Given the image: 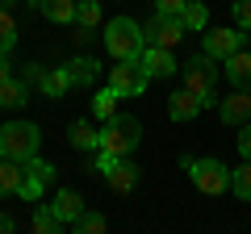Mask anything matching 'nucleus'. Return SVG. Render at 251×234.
Wrapping results in <instances>:
<instances>
[{
  "instance_id": "f257e3e1",
  "label": "nucleus",
  "mask_w": 251,
  "mask_h": 234,
  "mask_svg": "<svg viewBox=\"0 0 251 234\" xmlns=\"http://www.w3.org/2000/svg\"><path fill=\"white\" fill-rule=\"evenodd\" d=\"M38 146H42V130H38L34 121H4V126H0V155H4V159L25 163V159L38 155Z\"/></svg>"
},
{
  "instance_id": "f03ea898",
  "label": "nucleus",
  "mask_w": 251,
  "mask_h": 234,
  "mask_svg": "<svg viewBox=\"0 0 251 234\" xmlns=\"http://www.w3.org/2000/svg\"><path fill=\"white\" fill-rule=\"evenodd\" d=\"M143 46H147V34H143V25L134 17H113L105 25V50L113 59H138Z\"/></svg>"
},
{
  "instance_id": "7ed1b4c3",
  "label": "nucleus",
  "mask_w": 251,
  "mask_h": 234,
  "mask_svg": "<svg viewBox=\"0 0 251 234\" xmlns=\"http://www.w3.org/2000/svg\"><path fill=\"white\" fill-rule=\"evenodd\" d=\"M143 142V121L130 113H113L100 126V146L97 151H113V155H130L134 146Z\"/></svg>"
},
{
  "instance_id": "20e7f679",
  "label": "nucleus",
  "mask_w": 251,
  "mask_h": 234,
  "mask_svg": "<svg viewBox=\"0 0 251 234\" xmlns=\"http://www.w3.org/2000/svg\"><path fill=\"white\" fill-rule=\"evenodd\" d=\"M180 167L188 171V180L197 184L205 197H222V192H230V167L218 159H180Z\"/></svg>"
},
{
  "instance_id": "39448f33",
  "label": "nucleus",
  "mask_w": 251,
  "mask_h": 234,
  "mask_svg": "<svg viewBox=\"0 0 251 234\" xmlns=\"http://www.w3.org/2000/svg\"><path fill=\"white\" fill-rule=\"evenodd\" d=\"M218 75H222L218 71V59H209V54L201 50V54H193L184 63V88H193L209 105V100H214V88H218Z\"/></svg>"
},
{
  "instance_id": "423d86ee",
  "label": "nucleus",
  "mask_w": 251,
  "mask_h": 234,
  "mask_svg": "<svg viewBox=\"0 0 251 234\" xmlns=\"http://www.w3.org/2000/svg\"><path fill=\"white\" fill-rule=\"evenodd\" d=\"M147 84H151V75L143 71L138 59H117V67L109 71V88H113L117 96H143Z\"/></svg>"
},
{
  "instance_id": "0eeeda50",
  "label": "nucleus",
  "mask_w": 251,
  "mask_h": 234,
  "mask_svg": "<svg viewBox=\"0 0 251 234\" xmlns=\"http://www.w3.org/2000/svg\"><path fill=\"white\" fill-rule=\"evenodd\" d=\"M143 34H147L151 46H168V50H172L188 29H184V21H180V13H159V9H155V17L143 25Z\"/></svg>"
},
{
  "instance_id": "6e6552de",
  "label": "nucleus",
  "mask_w": 251,
  "mask_h": 234,
  "mask_svg": "<svg viewBox=\"0 0 251 234\" xmlns=\"http://www.w3.org/2000/svg\"><path fill=\"white\" fill-rule=\"evenodd\" d=\"M243 42H247V29H205V38H201V50L209 54V59H230L234 50H243Z\"/></svg>"
},
{
  "instance_id": "1a4fd4ad",
  "label": "nucleus",
  "mask_w": 251,
  "mask_h": 234,
  "mask_svg": "<svg viewBox=\"0 0 251 234\" xmlns=\"http://www.w3.org/2000/svg\"><path fill=\"white\" fill-rule=\"evenodd\" d=\"M138 63H143V71L151 75V80H168V75H176V59H172L168 46H143V54H138Z\"/></svg>"
},
{
  "instance_id": "9d476101",
  "label": "nucleus",
  "mask_w": 251,
  "mask_h": 234,
  "mask_svg": "<svg viewBox=\"0 0 251 234\" xmlns=\"http://www.w3.org/2000/svg\"><path fill=\"white\" fill-rule=\"evenodd\" d=\"M218 117H222L226 126H247L251 121V92L239 88V92H230L226 100H218Z\"/></svg>"
},
{
  "instance_id": "9b49d317",
  "label": "nucleus",
  "mask_w": 251,
  "mask_h": 234,
  "mask_svg": "<svg viewBox=\"0 0 251 234\" xmlns=\"http://www.w3.org/2000/svg\"><path fill=\"white\" fill-rule=\"evenodd\" d=\"M138 176H143V167H134V163L126 159V155H122V159H117L113 167L105 171L109 188H113V192H122V197H126V192H134V188H138Z\"/></svg>"
},
{
  "instance_id": "f8f14e48",
  "label": "nucleus",
  "mask_w": 251,
  "mask_h": 234,
  "mask_svg": "<svg viewBox=\"0 0 251 234\" xmlns=\"http://www.w3.org/2000/svg\"><path fill=\"white\" fill-rule=\"evenodd\" d=\"M63 71H67V80H72V88H92V80L100 75V63L92 59V54H75V59L63 63Z\"/></svg>"
},
{
  "instance_id": "ddd939ff",
  "label": "nucleus",
  "mask_w": 251,
  "mask_h": 234,
  "mask_svg": "<svg viewBox=\"0 0 251 234\" xmlns=\"http://www.w3.org/2000/svg\"><path fill=\"white\" fill-rule=\"evenodd\" d=\"M201 109H205V100H201L193 88L172 92V100H168V117H172V121H193V117H197Z\"/></svg>"
},
{
  "instance_id": "4468645a",
  "label": "nucleus",
  "mask_w": 251,
  "mask_h": 234,
  "mask_svg": "<svg viewBox=\"0 0 251 234\" xmlns=\"http://www.w3.org/2000/svg\"><path fill=\"white\" fill-rule=\"evenodd\" d=\"M29 4L54 25H75V4L80 0H29Z\"/></svg>"
},
{
  "instance_id": "2eb2a0df",
  "label": "nucleus",
  "mask_w": 251,
  "mask_h": 234,
  "mask_svg": "<svg viewBox=\"0 0 251 234\" xmlns=\"http://www.w3.org/2000/svg\"><path fill=\"white\" fill-rule=\"evenodd\" d=\"M67 142L80 146V151H97L100 146V126H92V117H75L67 126Z\"/></svg>"
},
{
  "instance_id": "dca6fc26",
  "label": "nucleus",
  "mask_w": 251,
  "mask_h": 234,
  "mask_svg": "<svg viewBox=\"0 0 251 234\" xmlns=\"http://www.w3.org/2000/svg\"><path fill=\"white\" fill-rule=\"evenodd\" d=\"M222 71L234 88H247L251 92V50H234L230 59H222Z\"/></svg>"
},
{
  "instance_id": "f3484780",
  "label": "nucleus",
  "mask_w": 251,
  "mask_h": 234,
  "mask_svg": "<svg viewBox=\"0 0 251 234\" xmlns=\"http://www.w3.org/2000/svg\"><path fill=\"white\" fill-rule=\"evenodd\" d=\"M50 209L59 213V222H63V226H72L75 217L84 213V197H80L75 188H59V192H54V201H50Z\"/></svg>"
},
{
  "instance_id": "a211bd4d",
  "label": "nucleus",
  "mask_w": 251,
  "mask_h": 234,
  "mask_svg": "<svg viewBox=\"0 0 251 234\" xmlns=\"http://www.w3.org/2000/svg\"><path fill=\"white\" fill-rule=\"evenodd\" d=\"M21 180H25V163L4 159V155H0V197H17Z\"/></svg>"
},
{
  "instance_id": "6ab92c4d",
  "label": "nucleus",
  "mask_w": 251,
  "mask_h": 234,
  "mask_svg": "<svg viewBox=\"0 0 251 234\" xmlns=\"http://www.w3.org/2000/svg\"><path fill=\"white\" fill-rule=\"evenodd\" d=\"M29 100V84L9 75V80H0V109H21Z\"/></svg>"
},
{
  "instance_id": "aec40b11",
  "label": "nucleus",
  "mask_w": 251,
  "mask_h": 234,
  "mask_svg": "<svg viewBox=\"0 0 251 234\" xmlns=\"http://www.w3.org/2000/svg\"><path fill=\"white\" fill-rule=\"evenodd\" d=\"M17 38H21V25L13 17V9H0V54H9L17 46Z\"/></svg>"
},
{
  "instance_id": "412c9836",
  "label": "nucleus",
  "mask_w": 251,
  "mask_h": 234,
  "mask_svg": "<svg viewBox=\"0 0 251 234\" xmlns=\"http://www.w3.org/2000/svg\"><path fill=\"white\" fill-rule=\"evenodd\" d=\"M180 21H184V29L201 34V29L209 25V9H205V4H197V0H188L184 9H180Z\"/></svg>"
},
{
  "instance_id": "4be33fe9",
  "label": "nucleus",
  "mask_w": 251,
  "mask_h": 234,
  "mask_svg": "<svg viewBox=\"0 0 251 234\" xmlns=\"http://www.w3.org/2000/svg\"><path fill=\"white\" fill-rule=\"evenodd\" d=\"M117 105H122V96H117L113 88H100L97 96H92V113H97L100 121H109V117L117 113Z\"/></svg>"
},
{
  "instance_id": "5701e85b",
  "label": "nucleus",
  "mask_w": 251,
  "mask_h": 234,
  "mask_svg": "<svg viewBox=\"0 0 251 234\" xmlns=\"http://www.w3.org/2000/svg\"><path fill=\"white\" fill-rule=\"evenodd\" d=\"M38 88H42L46 96H63V92H72V80H67V71H63V67H54V71L42 75V84H38Z\"/></svg>"
},
{
  "instance_id": "b1692460",
  "label": "nucleus",
  "mask_w": 251,
  "mask_h": 234,
  "mask_svg": "<svg viewBox=\"0 0 251 234\" xmlns=\"http://www.w3.org/2000/svg\"><path fill=\"white\" fill-rule=\"evenodd\" d=\"M34 230H38V234H59L63 222H59V213H54L50 205H38V209H34Z\"/></svg>"
},
{
  "instance_id": "393cba45",
  "label": "nucleus",
  "mask_w": 251,
  "mask_h": 234,
  "mask_svg": "<svg viewBox=\"0 0 251 234\" xmlns=\"http://www.w3.org/2000/svg\"><path fill=\"white\" fill-rule=\"evenodd\" d=\"M25 176H29V180H38L42 188H50V184H54V167L46 159H38V155H34V159H25Z\"/></svg>"
},
{
  "instance_id": "a878e982",
  "label": "nucleus",
  "mask_w": 251,
  "mask_h": 234,
  "mask_svg": "<svg viewBox=\"0 0 251 234\" xmlns=\"http://www.w3.org/2000/svg\"><path fill=\"white\" fill-rule=\"evenodd\" d=\"M230 192H234V197H243V201H251V159L243 163V167L230 171Z\"/></svg>"
},
{
  "instance_id": "bb28decb",
  "label": "nucleus",
  "mask_w": 251,
  "mask_h": 234,
  "mask_svg": "<svg viewBox=\"0 0 251 234\" xmlns=\"http://www.w3.org/2000/svg\"><path fill=\"white\" fill-rule=\"evenodd\" d=\"M75 25H84V29L100 25V4L97 0H80V4H75Z\"/></svg>"
},
{
  "instance_id": "cd10ccee",
  "label": "nucleus",
  "mask_w": 251,
  "mask_h": 234,
  "mask_svg": "<svg viewBox=\"0 0 251 234\" xmlns=\"http://www.w3.org/2000/svg\"><path fill=\"white\" fill-rule=\"evenodd\" d=\"M72 230H80V234H100V230H109V222H105L100 213H88V209H84V213L72 222Z\"/></svg>"
},
{
  "instance_id": "c85d7f7f",
  "label": "nucleus",
  "mask_w": 251,
  "mask_h": 234,
  "mask_svg": "<svg viewBox=\"0 0 251 234\" xmlns=\"http://www.w3.org/2000/svg\"><path fill=\"white\" fill-rule=\"evenodd\" d=\"M42 184H38V180H29V176H25V180H21V188H17V197L21 201H42Z\"/></svg>"
},
{
  "instance_id": "c756f323",
  "label": "nucleus",
  "mask_w": 251,
  "mask_h": 234,
  "mask_svg": "<svg viewBox=\"0 0 251 234\" xmlns=\"http://www.w3.org/2000/svg\"><path fill=\"white\" fill-rule=\"evenodd\" d=\"M234 25L251 29V0H234Z\"/></svg>"
},
{
  "instance_id": "7c9ffc66",
  "label": "nucleus",
  "mask_w": 251,
  "mask_h": 234,
  "mask_svg": "<svg viewBox=\"0 0 251 234\" xmlns=\"http://www.w3.org/2000/svg\"><path fill=\"white\" fill-rule=\"evenodd\" d=\"M21 71H25V75H21V80H25L29 88H34V84H42V75H46V67H42V63H25V67H21Z\"/></svg>"
},
{
  "instance_id": "2f4dec72",
  "label": "nucleus",
  "mask_w": 251,
  "mask_h": 234,
  "mask_svg": "<svg viewBox=\"0 0 251 234\" xmlns=\"http://www.w3.org/2000/svg\"><path fill=\"white\" fill-rule=\"evenodd\" d=\"M239 155H243V159H251V121L239 130Z\"/></svg>"
},
{
  "instance_id": "473e14b6",
  "label": "nucleus",
  "mask_w": 251,
  "mask_h": 234,
  "mask_svg": "<svg viewBox=\"0 0 251 234\" xmlns=\"http://www.w3.org/2000/svg\"><path fill=\"white\" fill-rule=\"evenodd\" d=\"M184 4H188V0H155V9H159V13H180Z\"/></svg>"
},
{
  "instance_id": "72a5a7b5",
  "label": "nucleus",
  "mask_w": 251,
  "mask_h": 234,
  "mask_svg": "<svg viewBox=\"0 0 251 234\" xmlns=\"http://www.w3.org/2000/svg\"><path fill=\"white\" fill-rule=\"evenodd\" d=\"M88 38H92V29H84V25H75V29H72V42H75V46H84Z\"/></svg>"
},
{
  "instance_id": "f704fd0d",
  "label": "nucleus",
  "mask_w": 251,
  "mask_h": 234,
  "mask_svg": "<svg viewBox=\"0 0 251 234\" xmlns=\"http://www.w3.org/2000/svg\"><path fill=\"white\" fill-rule=\"evenodd\" d=\"M13 230H17V222H13L9 213H0V234H13Z\"/></svg>"
},
{
  "instance_id": "c9c22d12",
  "label": "nucleus",
  "mask_w": 251,
  "mask_h": 234,
  "mask_svg": "<svg viewBox=\"0 0 251 234\" xmlns=\"http://www.w3.org/2000/svg\"><path fill=\"white\" fill-rule=\"evenodd\" d=\"M13 75V67H9V54H0V80H9Z\"/></svg>"
},
{
  "instance_id": "e433bc0d",
  "label": "nucleus",
  "mask_w": 251,
  "mask_h": 234,
  "mask_svg": "<svg viewBox=\"0 0 251 234\" xmlns=\"http://www.w3.org/2000/svg\"><path fill=\"white\" fill-rule=\"evenodd\" d=\"M13 4H17V0H0V9H13Z\"/></svg>"
}]
</instances>
